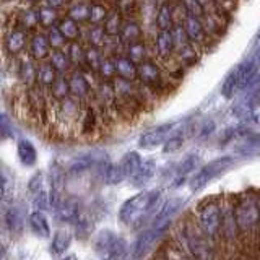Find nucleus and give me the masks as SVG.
I'll use <instances>...</instances> for the list:
<instances>
[{
	"label": "nucleus",
	"mask_w": 260,
	"mask_h": 260,
	"mask_svg": "<svg viewBox=\"0 0 260 260\" xmlns=\"http://www.w3.org/2000/svg\"><path fill=\"white\" fill-rule=\"evenodd\" d=\"M44 174L43 173H36L35 176H32L31 179H29V182H28V190H29V193H32V195H36L38 192H41L44 189Z\"/></svg>",
	"instance_id": "obj_51"
},
{
	"label": "nucleus",
	"mask_w": 260,
	"mask_h": 260,
	"mask_svg": "<svg viewBox=\"0 0 260 260\" xmlns=\"http://www.w3.org/2000/svg\"><path fill=\"white\" fill-rule=\"evenodd\" d=\"M234 215L239 234L254 236V233L260 228V195L257 192H246L236 197Z\"/></svg>",
	"instance_id": "obj_2"
},
{
	"label": "nucleus",
	"mask_w": 260,
	"mask_h": 260,
	"mask_svg": "<svg viewBox=\"0 0 260 260\" xmlns=\"http://www.w3.org/2000/svg\"><path fill=\"white\" fill-rule=\"evenodd\" d=\"M21 21L24 26H28V28H32L35 26L38 21V12H32V10H28V12H24L23 16H21Z\"/></svg>",
	"instance_id": "obj_53"
},
{
	"label": "nucleus",
	"mask_w": 260,
	"mask_h": 260,
	"mask_svg": "<svg viewBox=\"0 0 260 260\" xmlns=\"http://www.w3.org/2000/svg\"><path fill=\"white\" fill-rule=\"evenodd\" d=\"M114 63H116L117 77L124 78V80H130V81H134V80L138 78L137 63L130 60L127 55H117L116 59H114Z\"/></svg>",
	"instance_id": "obj_22"
},
{
	"label": "nucleus",
	"mask_w": 260,
	"mask_h": 260,
	"mask_svg": "<svg viewBox=\"0 0 260 260\" xmlns=\"http://www.w3.org/2000/svg\"><path fill=\"white\" fill-rule=\"evenodd\" d=\"M69 60L73 62L75 65L85 62V49L81 47L78 43H72L69 46Z\"/></svg>",
	"instance_id": "obj_46"
},
{
	"label": "nucleus",
	"mask_w": 260,
	"mask_h": 260,
	"mask_svg": "<svg viewBox=\"0 0 260 260\" xmlns=\"http://www.w3.org/2000/svg\"><path fill=\"white\" fill-rule=\"evenodd\" d=\"M70 242H72V234L67 230L55 231L54 238H52V252L55 255L63 254V252L69 249Z\"/></svg>",
	"instance_id": "obj_33"
},
{
	"label": "nucleus",
	"mask_w": 260,
	"mask_h": 260,
	"mask_svg": "<svg viewBox=\"0 0 260 260\" xmlns=\"http://www.w3.org/2000/svg\"><path fill=\"white\" fill-rule=\"evenodd\" d=\"M161 205V190H142L122 203L119 208V219L127 226L143 228L146 223L150 224Z\"/></svg>",
	"instance_id": "obj_1"
},
{
	"label": "nucleus",
	"mask_w": 260,
	"mask_h": 260,
	"mask_svg": "<svg viewBox=\"0 0 260 260\" xmlns=\"http://www.w3.org/2000/svg\"><path fill=\"white\" fill-rule=\"evenodd\" d=\"M60 260H77V257H75V255H69V257H63V258H60Z\"/></svg>",
	"instance_id": "obj_58"
},
{
	"label": "nucleus",
	"mask_w": 260,
	"mask_h": 260,
	"mask_svg": "<svg viewBox=\"0 0 260 260\" xmlns=\"http://www.w3.org/2000/svg\"><path fill=\"white\" fill-rule=\"evenodd\" d=\"M69 55L63 54L60 49H54V52L51 54V65L57 70L59 75L67 72V67H69Z\"/></svg>",
	"instance_id": "obj_40"
},
{
	"label": "nucleus",
	"mask_w": 260,
	"mask_h": 260,
	"mask_svg": "<svg viewBox=\"0 0 260 260\" xmlns=\"http://www.w3.org/2000/svg\"><path fill=\"white\" fill-rule=\"evenodd\" d=\"M103 54L100 51V47H96V46H89L88 49H85V63L88 65L89 69H91L93 72L96 70H100V65L103 62Z\"/></svg>",
	"instance_id": "obj_38"
},
{
	"label": "nucleus",
	"mask_w": 260,
	"mask_h": 260,
	"mask_svg": "<svg viewBox=\"0 0 260 260\" xmlns=\"http://www.w3.org/2000/svg\"><path fill=\"white\" fill-rule=\"evenodd\" d=\"M0 137L2 138H12L13 137V125L7 114L0 112Z\"/></svg>",
	"instance_id": "obj_50"
},
{
	"label": "nucleus",
	"mask_w": 260,
	"mask_h": 260,
	"mask_svg": "<svg viewBox=\"0 0 260 260\" xmlns=\"http://www.w3.org/2000/svg\"><path fill=\"white\" fill-rule=\"evenodd\" d=\"M38 21L46 28L54 26V23L57 21V13L52 7H41L38 10Z\"/></svg>",
	"instance_id": "obj_42"
},
{
	"label": "nucleus",
	"mask_w": 260,
	"mask_h": 260,
	"mask_svg": "<svg viewBox=\"0 0 260 260\" xmlns=\"http://www.w3.org/2000/svg\"><path fill=\"white\" fill-rule=\"evenodd\" d=\"M106 16H108V8L101 4H93L89 5V15H88V21L91 24H103Z\"/></svg>",
	"instance_id": "obj_41"
},
{
	"label": "nucleus",
	"mask_w": 260,
	"mask_h": 260,
	"mask_svg": "<svg viewBox=\"0 0 260 260\" xmlns=\"http://www.w3.org/2000/svg\"><path fill=\"white\" fill-rule=\"evenodd\" d=\"M69 86H70V94L78 98V100H85L91 93V85H89L88 78L81 72L75 70L69 78Z\"/></svg>",
	"instance_id": "obj_16"
},
{
	"label": "nucleus",
	"mask_w": 260,
	"mask_h": 260,
	"mask_svg": "<svg viewBox=\"0 0 260 260\" xmlns=\"http://www.w3.org/2000/svg\"><path fill=\"white\" fill-rule=\"evenodd\" d=\"M154 173H156V162H154V159H146L142 162L137 173L130 177V182L135 187H143L151 181Z\"/></svg>",
	"instance_id": "obj_19"
},
{
	"label": "nucleus",
	"mask_w": 260,
	"mask_h": 260,
	"mask_svg": "<svg viewBox=\"0 0 260 260\" xmlns=\"http://www.w3.org/2000/svg\"><path fill=\"white\" fill-rule=\"evenodd\" d=\"M137 7V0H117V10L124 16H132Z\"/></svg>",
	"instance_id": "obj_52"
},
{
	"label": "nucleus",
	"mask_w": 260,
	"mask_h": 260,
	"mask_svg": "<svg viewBox=\"0 0 260 260\" xmlns=\"http://www.w3.org/2000/svg\"><path fill=\"white\" fill-rule=\"evenodd\" d=\"M179 2L182 4V7L185 8V12L189 15L199 16V18H202V16L205 15V10H203V7L199 0H179Z\"/></svg>",
	"instance_id": "obj_48"
},
{
	"label": "nucleus",
	"mask_w": 260,
	"mask_h": 260,
	"mask_svg": "<svg viewBox=\"0 0 260 260\" xmlns=\"http://www.w3.org/2000/svg\"><path fill=\"white\" fill-rule=\"evenodd\" d=\"M197 165H199V156H197V154H187V156L176 166L174 176H173L174 177L173 187L181 185L187 179V176H189L192 171L197 168Z\"/></svg>",
	"instance_id": "obj_17"
},
{
	"label": "nucleus",
	"mask_w": 260,
	"mask_h": 260,
	"mask_svg": "<svg viewBox=\"0 0 260 260\" xmlns=\"http://www.w3.org/2000/svg\"><path fill=\"white\" fill-rule=\"evenodd\" d=\"M158 29H171L174 26V15H173V4H162L158 7L156 16H154Z\"/></svg>",
	"instance_id": "obj_25"
},
{
	"label": "nucleus",
	"mask_w": 260,
	"mask_h": 260,
	"mask_svg": "<svg viewBox=\"0 0 260 260\" xmlns=\"http://www.w3.org/2000/svg\"><path fill=\"white\" fill-rule=\"evenodd\" d=\"M154 51L161 60H166L174 55V41L171 29H158L154 36Z\"/></svg>",
	"instance_id": "obj_13"
},
{
	"label": "nucleus",
	"mask_w": 260,
	"mask_h": 260,
	"mask_svg": "<svg viewBox=\"0 0 260 260\" xmlns=\"http://www.w3.org/2000/svg\"><path fill=\"white\" fill-rule=\"evenodd\" d=\"M100 169V174L103 177V181L109 185H116L119 182H122L125 179L124 171H122L120 165H114V162H108V161H100L94 166Z\"/></svg>",
	"instance_id": "obj_15"
},
{
	"label": "nucleus",
	"mask_w": 260,
	"mask_h": 260,
	"mask_svg": "<svg viewBox=\"0 0 260 260\" xmlns=\"http://www.w3.org/2000/svg\"><path fill=\"white\" fill-rule=\"evenodd\" d=\"M239 228L234 215V200L221 199V239L233 244L239 238Z\"/></svg>",
	"instance_id": "obj_9"
},
{
	"label": "nucleus",
	"mask_w": 260,
	"mask_h": 260,
	"mask_svg": "<svg viewBox=\"0 0 260 260\" xmlns=\"http://www.w3.org/2000/svg\"><path fill=\"white\" fill-rule=\"evenodd\" d=\"M47 41H49V44H51V47H54V49H60L65 44V38H63V35H62L60 29L57 28V26L49 28Z\"/></svg>",
	"instance_id": "obj_47"
},
{
	"label": "nucleus",
	"mask_w": 260,
	"mask_h": 260,
	"mask_svg": "<svg viewBox=\"0 0 260 260\" xmlns=\"http://www.w3.org/2000/svg\"><path fill=\"white\" fill-rule=\"evenodd\" d=\"M29 2H38V0H29Z\"/></svg>",
	"instance_id": "obj_59"
},
{
	"label": "nucleus",
	"mask_w": 260,
	"mask_h": 260,
	"mask_svg": "<svg viewBox=\"0 0 260 260\" xmlns=\"http://www.w3.org/2000/svg\"><path fill=\"white\" fill-rule=\"evenodd\" d=\"M51 96L54 101H63L65 98H69L70 94V86H69V80L65 78L63 75H57L55 81L51 85Z\"/></svg>",
	"instance_id": "obj_31"
},
{
	"label": "nucleus",
	"mask_w": 260,
	"mask_h": 260,
	"mask_svg": "<svg viewBox=\"0 0 260 260\" xmlns=\"http://www.w3.org/2000/svg\"><path fill=\"white\" fill-rule=\"evenodd\" d=\"M236 151L242 156H254L260 153V135L244 134L239 137V143L236 145Z\"/></svg>",
	"instance_id": "obj_18"
},
{
	"label": "nucleus",
	"mask_w": 260,
	"mask_h": 260,
	"mask_svg": "<svg viewBox=\"0 0 260 260\" xmlns=\"http://www.w3.org/2000/svg\"><path fill=\"white\" fill-rule=\"evenodd\" d=\"M168 260H190V257L189 255H184V254H181V252H174V255H171Z\"/></svg>",
	"instance_id": "obj_57"
},
{
	"label": "nucleus",
	"mask_w": 260,
	"mask_h": 260,
	"mask_svg": "<svg viewBox=\"0 0 260 260\" xmlns=\"http://www.w3.org/2000/svg\"><path fill=\"white\" fill-rule=\"evenodd\" d=\"M185 127H181L179 130L174 128V132L168 137V140L162 143V153L171 154V153H176L177 150L182 148V145L185 142Z\"/></svg>",
	"instance_id": "obj_28"
},
{
	"label": "nucleus",
	"mask_w": 260,
	"mask_h": 260,
	"mask_svg": "<svg viewBox=\"0 0 260 260\" xmlns=\"http://www.w3.org/2000/svg\"><path fill=\"white\" fill-rule=\"evenodd\" d=\"M213 2L221 8V10H230L231 7H234L236 4H238V0H213Z\"/></svg>",
	"instance_id": "obj_54"
},
{
	"label": "nucleus",
	"mask_w": 260,
	"mask_h": 260,
	"mask_svg": "<svg viewBox=\"0 0 260 260\" xmlns=\"http://www.w3.org/2000/svg\"><path fill=\"white\" fill-rule=\"evenodd\" d=\"M28 223H29L31 231L35 233L38 238H49V236H51V226H49L44 211H39V210L32 211L28 218Z\"/></svg>",
	"instance_id": "obj_21"
},
{
	"label": "nucleus",
	"mask_w": 260,
	"mask_h": 260,
	"mask_svg": "<svg viewBox=\"0 0 260 260\" xmlns=\"http://www.w3.org/2000/svg\"><path fill=\"white\" fill-rule=\"evenodd\" d=\"M78 127L80 134L83 137H91L96 134L98 127H100V117H98V111L94 109V106H88L80 114L78 119Z\"/></svg>",
	"instance_id": "obj_14"
},
{
	"label": "nucleus",
	"mask_w": 260,
	"mask_h": 260,
	"mask_svg": "<svg viewBox=\"0 0 260 260\" xmlns=\"http://www.w3.org/2000/svg\"><path fill=\"white\" fill-rule=\"evenodd\" d=\"M89 15V5L86 4H75L73 7L69 8V18H72L73 21H86Z\"/></svg>",
	"instance_id": "obj_44"
},
{
	"label": "nucleus",
	"mask_w": 260,
	"mask_h": 260,
	"mask_svg": "<svg viewBox=\"0 0 260 260\" xmlns=\"http://www.w3.org/2000/svg\"><path fill=\"white\" fill-rule=\"evenodd\" d=\"M31 54L38 60L46 59V57L51 54V44H49L47 36L41 35V32H38V35L32 36V39H31Z\"/></svg>",
	"instance_id": "obj_27"
},
{
	"label": "nucleus",
	"mask_w": 260,
	"mask_h": 260,
	"mask_svg": "<svg viewBox=\"0 0 260 260\" xmlns=\"http://www.w3.org/2000/svg\"><path fill=\"white\" fill-rule=\"evenodd\" d=\"M182 26L185 29L187 38L190 39V43L197 47L200 52H203V49H210L211 46H213L215 41L208 36V32L202 23V18H199V16H193V15L187 13V16L182 21Z\"/></svg>",
	"instance_id": "obj_7"
},
{
	"label": "nucleus",
	"mask_w": 260,
	"mask_h": 260,
	"mask_svg": "<svg viewBox=\"0 0 260 260\" xmlns=\"http://www.w3.org/2000/svg\"><path fill=\"white\" fill-rule=\"evenodd\" d=\"M174 128H176L174 122H166V124H161V125L146 130L145 134H142L140 140H138V146L143 150L156 148V146L162 145L168 140V137L174 132Z\"/></svg>",
	"instance_id": "obj_10"
},
{
	"label": "nucleus",
	"mask_w": 260,
	"mask_h": 260,
	"mask_svg": "<svg viewBox=\"0 0 260 260\" xmlns=\"http://www.w3.org/2000/svg\"><path fill=\"white\" fill-rule=\"evenodd\" d=\"M140 38H142V28H140V24H138V21L127 18L122 23V28L119 32V39L122 41V44L127 46L130 43H135V41H140Z\"/></svg>",
	"instance_id": "obj_24"
},
{
	"label": "nucleus",
	"mask_w": 260,
	"mask_h": 260,
	"mask_svg": "<svg viewBox=\"0 0 260 260\" xmlns=\"http://www.w3.org/2000/svg\"><path fill=\"white\" fill-rule=\"evenodd\" d=\"M100 75L104 78V80H112L114 77L117 75L116 73V63H114V59H109V57H104L101 65H100Z\"/></svg>",
	"instance_id": "obj_45"
},
{
	"label": "nucleus",
	"mask_w": 260,
	"mask_h": 260,
	"mask_svg": "<svg viewBox=\"0 0 260 260\" xmlns=\"http://www.w3.org/2000/svg\"><path fill=\"white\" fill-rule=\"evenodd\" d=\"M55 216L65 223H77L80 219V205L75 199H59L55 202Z\"/></svg>",
	"instance_id": "obj_12"
},
{
	"label": "nucleus",
	"mask_w": 260,
	"mask_h": 260,
	"mask_svg": "<svg viewBox=\"0 0 260 260\" xmlns=\"http://www.w3.org/2000/svg\"><path fill=\"white\" fill-rule=\"evenodd\" d=\"M16 153H18V159L23 166H35L38 161V151L29 140L26 138H20L18 145H16Z\"/></svg>",
	"instance_id": "obj_23"
},
{
	"label": "nucleus",
	"mask_w": 260,
	"mask_h": 260,
	"mask_svg": "<svg viewBox=\"0 0 260 260\" xmlns=\"http://www.w3.org/2000/svg\"><path fill=\"white\" fill-rule=\"evenodd\" d=\"M60 29V32L63 35L65 39H72V41H75L78 36H80V28H78V23L77 21H73L72 18H63L60 23H59V26H57Z\"/></svg>",
	"instance_id": "obj_39"
},
{
	"label": "nucleus",
	"mask_w": 260,
	"mask_h": 260,
	"mask_svg": "<svg viewBox=\"0 0 260 260\" xmlns=\"http://www.w3.org/2000/svg\"><path fill=\"white\" fill-rule=\"evenodd\" d=\"M179 242L192 260H216V252L199 228L182 223L179 228Z\"/></svg>",
	"instance_id": "obj_3"
},
{
	"label": "nucleus",
	"mask_w": 260,
	"mask_h": 260,
	"mask_svg": "<svg viewBox=\"0 0 260 260\" xmlns=\"http://www.w3.org/2000/svg\"><path fill=\"white\" fill-rule=\"evenodd\" d=\"M142 162H143V159H142V156L137 151H128V153H125L124 156H122L120 162H119L122 171H124V174H125V179L132 177L137 173V171H138V168L142 166Z\"/></svg>",
	"instance_id": "obj_26"
},
{
	"label": "nucleus",
	"mask_w": 260,
	"mask_h": 260,
	"mask_svg": "<svg viewBox=\"0 0 260 260\" xmlns=\"http://www.w3.org/2000/svg\"><path fill=\"white\" fill-rule=\"evenodd\" d=\"M49 7L52 8H60V7H65L69 4V0H46Z\"/></svg>",
	"instance_id": "obj_56"
},
{
	"label": "nucleus",
	"mask_w": 260,
	"mask_h": 260,
	"mask_svg": "<svg viewBox=\"0 0 260 260\" xmlns=\"http://www.w3.org/2000/svg\"><path fill=\"white\" fill-rule=\"evenodd\" d=\"M57 75H59V73H57V70L51 65V62H49V63H43L38 69L36 81L41 85V88H51V85L55 81Z\"/></svg>",
	"instance_id": "obj_32"
},
{
	"label": "nucleus",
	"mask_w": 260,
	"mask_h": 260,
	"mask_svg": "<svg viewBox=\"0 0 260 260\" xmlns=\"http://www.w3.org/2000/svg\"><path fill=\"white\" fill-rule=\"evenodd\" d=\"M100 161H104L103 158H98L96 154L88 153V154H80V156L73 158L72 162L69 165V173L70 174H80L85 173V171L94 168Z\"/></svg>",
	"instance_id": "obj_20"
},
{
	"label": "nucleus",
	"mask_w": 260,
	"mask_h": 260,
	"mask_svg": "<svg viewBox=\"0 0 260 260\" xmlns=\"http://www.w3.org/2000/svg\"><path fill=\"white\" fill-rule=\"evenodd\" d=\"M233 165H234V158L230 156V154H224V156H219L213 161L207 162V165H203L199 171H195L192 177H189V189L192 192H200L202 189H205L213 179L226 173Z\"/></svg>",
	"instance_id": "obj_5"
},
{
	"label": "nucleus",
	"mask_w": 260,
	"mask_h": 260,
	"mask_svg": "<svg viewBox=\"0 0 260 260\" xmlns=\"http://www.w3.org/2000/svg\"><path fill=\"white\" fill-rule=\"evenodd\" d=\"M32 205H35L36 210L39 211H46L51 208V197H49V193L43 189L41 192H38L35 195V199H32Z\"/></svg>",
	"instance_id": "obj_49"
},
{
	"label": "nucleus",
	"mask_w": 260,
	"mask_h": 260,
	"mask_svg": "<svg viewBox=\"0 0 260 260\" xmlns=\"http://www.w3.org/2000/svg\"><path fill=\"white\" fill-rule=\"evenodd\" d=\"M122 23H124V20H122V13L117 10V8L116 10L108 12V16H106V20L103 23V28L106 31V35L108 36H119Z\"/></svg>",
	"instance_id": "obj_30"
},
{
	"label": "nucleus",
	"mask_w": 260,
	"mask_h": 260,
	"mask_svg": "<svg viewBox=\"0 0 260 260\" xmlns=\"http://www.w3.org/2000/svg\"><path fill=\"white\" fill-rule=\"evenodd\" d=\"M213 130H215V124H213V122H208V124L205 125V127H202V132H200V137L202 138H207L211 132H213Z\"/></svg>",
	"instance_id": "obj_55"
},
{
	"label": "nucleus",
	"mask_w": 260,
	"mask_h": 260,
	"mask_svg": "<svg viewBox=\"0 0 260 260\" xmlns=\"http://www.w3.org/2000/svg\"><path fill=\"white\" fill-rule=\"evenodd\" d=\"M162 234H165V233L156 230V228L146 226L145 230L140 234H138V238L134 242V247H132V255H134V258L135 260L143 258L151 250V247L154 246V244H156V241L161 238Z\"/></svg>",
	"instance_id": "obj_11"
},
{
	"label": "nucleus",
	"mask_w": 260,
	"mask_h": 260,
	"mask_svg": "<svg viewBox=\"0 0 260 260\" xmlns=\"http://www.w3.org/2000/svg\"><path fill=\"white\" fill-rule=\"evenodd\" d=\"M26 44V36L21 29H13L12 32H8L7 36V49L12 54H18L21 49Z\"/></svg>",
	"instance_id": "obj_35"
},
{
	"label": "nucleus",
	"mask_w": 260,
	"mask_h": 260,
	"mask_svg": "<svg viewBox=\"0 0 260 260\" xmlns=\"http://www.w3.org/2000/svg\"><path fill=\"white\" fill-rule=\"evenodd\" d=\"M137 70H138V80H140V83L151 88L154 93H159L162 86H166L165 73L159 69V65L156 62H153L151 59H145L143 62L138 63Z\"/></svg>",
	"instance_id": "obj_8"
},
{
	"label": "nucleus",
	"mask_w": 260,
	"mask_h": 260,
	"mask_svg": "<svg viewBox=\"0 0 260 260\" xmlns=\"http://www.w3.org/2000/svg\"><path fill=\"white\" fill-rule=\"evenodd\" d=\"M36 75H38V70L35 69V65L29 59H23L20 62V78L23 81L24 86H32V83L36 81Z\"/></svg>",
	"instance_id": "obj_36"
},
{
	"label": "nucleus",
	"mask_w": 260,
	"mask_h": 260,
	"mask_svg": "<svg viewBox=\"0 0 260 260\" xmlns=\"http://www.w3.org/2000/svg\"><path fill=\"white\" fill-rule=\"evenodd\" d=\"M106 31L101 24H91V28L88 29V41L91 46H96V47H103L104 44V39H106Z\"/></svg>",
	"instance_id": "obj_43"
},
{
	"label": "nucleus",
	"mask_w": 260,
	"mask_h": 260,
	"mask_svg": "<svg viewBox=\"0 0 260 260\" xmlns=\"http://www.w3.org/2000/svg\"><path fill=\"white\" fill-rule=\"evenodd\" d=\"M239 91V80H238V70L233 69L230 72V75H228L223 81L221 85V94L226 100H231V98Z\"/></svg>",
	"instance_id": "obj_34"
},
{
	"label": "nucleus",
	"mask_w": 260,
	"mask_h": 260,
	"mask_svg": "<svg viewBox=\"0 0 260 260\" xmlns=\"http://www.w3.org/2000/svg\"><path fill=\"white\" fill-rule=\"evenodd\" d=\"M146 55H148V51H146V46L143 41H135V43L127 44V57L137 65L143 62L146 59Z\"/></svg>",
	"instance_id": "obj_37"
},
{
	"label": "nucleus",
	"mask_w": 260,
	"mask_h": 260,
	"mask_svg": "<svg viewBox=\"0 0 260 260\" xmlns=\"http://www.w3.org/2000/svg\"><path fill=\"white\" fill-rule=\"evenodd\" d=\"M197 224L211 244L221 239V199H210L202 203L197 211Z\"/></svg>",
	"instance_id": "obj_4"
},
{
	"label": "nucleus",
	"mask_w": 260,
	"mask_h": 260,
	"mask_svg": "<svg viewBox=\"0 0 260 260\" xmlns=\"http://www.w3.org/2000/svg\"><path fill=\"white\" fill-rule=\"evenodd\" d=\"M0 179H2V176H0Z\"/></svg>",
	"instance_id": "obj_60"
},
{
	"label": "nucleus",
	"mask_w": 260,
	"mask_h": 260,
	"mask_svg": "<svg viewBox=\"0 0 260 260\" xmlns=\"http://www.w3.org/2000/svg\"><path fill=\"white\" fill-rule=\"evenodd\" d=\"M5 223H7L8 231H10L13 236L21 234V231H23V215H21V210L16 208V207L8 208L7 213H5Z\"/></svg>",
	"instance_id": "obj_29"
},
{
	"label": "nucleus",
	"mask_w": 260,
	"mask_h": 260,
	"mask_svg": "<svg viewBox=\"0 0 260 260\" xmlns=\"http://www.w3.org/2000/svg\"><path fill=\"white\" fill-rule=\"evenodd\" d=\"M93 249L96 254H100L109 260H122L127 252V242L114 231L103 230L94 236Z\"/></svg>",
	"instance_id": "obj_6"
}]
</instances>
